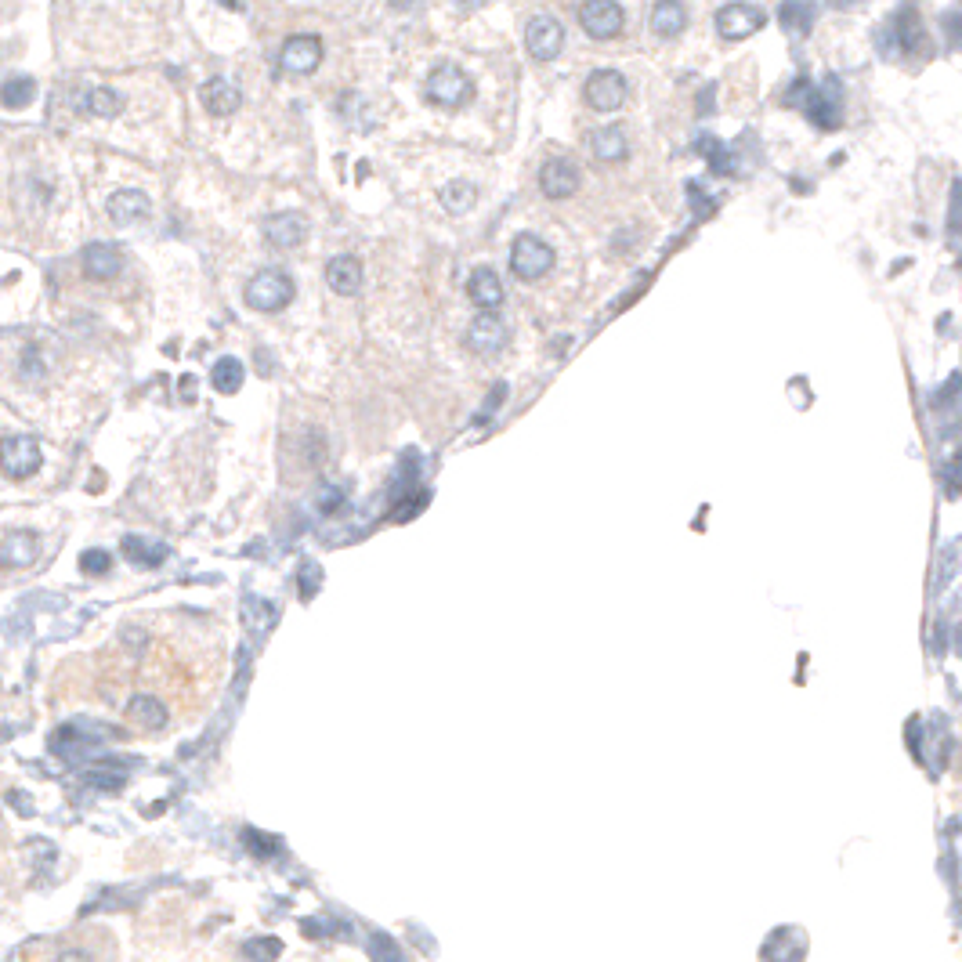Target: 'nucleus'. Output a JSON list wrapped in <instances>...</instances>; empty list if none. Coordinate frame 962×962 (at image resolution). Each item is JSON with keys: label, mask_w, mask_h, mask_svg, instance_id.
I'll return each mask as SVG.
<instances>
[{"label": "nucleus", "mask_w": 962, "mask_h": 962, "mask_svg": "<svg viewBox=\"0 0 962 962\" xmlns=\"http://www.w3.org/2000/svg\"><path fill=\"white\" fill-rule=\"evenodd\" d=\"M785 105H796V109H803L818 127L832 131V127H840V80L829 76L821 87L811 84V80H796V84L789 87V95H785Z\"/></svg>", "instance_id": "1"}, {"label": "nucleus", "mask_w": 962, "mask_h": 962, "mask_svg": "<svg viewBox=\"0 0 962 962\" xmlns=\"http://www.w3.org/2000/svg\"><path fill=\"white\" fill-rule=\"evenodd\" d=\"M243 619H246V626H250V630H261V626L272 619V604L261 601V597H246V601H243Z\"/></svg>", "instance_id": "29"}, {"label": "nucleus", "mask_w": 962, "mask_h": 962, "mask_svg": "<svg viewBox=\"0 0 962 962\" xmlns=\"http://www.w3.org/2000/svg\"><path fill=\"white\" fill-rule=\"evenodd\" d=\"M80 568L91 572V576H105V572L113 568V557H109V550H87V554L80 557Z\"/></svg>", "instance_id": "30"}, {"label": "nucleus", "mask_w": 962, "mask_h": 962, "mask_svg": "<svg viewBox=\"0 0 962 962\" xmlns=\"http://www.w3.org/2000/svg\"><path fill=\"white\" fill-rule=\"evenodd\" d=\"M37 536L33 532H8V539H4V550H0V561L8 568H22V565H33V557H37Z\"/></svg>", "instance_id": "21"}, {"label": "nucleus", "mask_w": 962, "mask_h": 962, "mask_svg": "<svg viewBox=\"0 0 962 962\" xmlns=\"http://www.w3.org/2000/svg\"><path fill=\"white\" fill-rule=\"evenodd\" d=\"M243 297L254 312H283L286 304L293 301V283L290 275L279 272V268H265V272H257L246 283Z\"/></svg>", "instance_id": "2"}, {"label": "nucleus", "mask_w": 962, "mask_h": 962, "mask_svg": "<svg viewBox=\"0 0 962 962\" xmlns=\"http://www.w3.org/2000/svg\"><path fill=\"white\" fill-rule=\"evenodd\" d=\"M123 268V257L116 246L109 243H91L84 250V272L87 279H98V283H105V279H113L116 272Z\"/></svg>", "instance_id": "16"}, {"label": "nucleus", "mask_w": 962, "mask_h": 962, "mask_svg": "<svg viewBox=\"0 0 962 962\" xmlns=\"http://www.w3.org/2000/svg\"><path fill=\"white\" fill-rule=\"evenodd\" d=\"M326 283H330V290L340 293V297H351V293L362 290V265L348 254L333 257L330 265H326Z\"/></svg>", "instance_id": "15"}, {"label": "nucleus", "mask_w": 962, "mask_h": 962, "mask_svg": "<svg viewBox=\"0 0 962 962\" xmlns=\"http://www.w3.org/2000/svg\"><path fill=\"white\" fill-rule=\"evenodd\" d=\"M944 26H948V44L962 48V11H948V15H944Z\"/></svg>", "instance_id": "35"}, {"label": "nucleus", "mask_w": 962, "mask_h": 962, "mask_svg": "<svg viewBox=\"0 0 962 962\" xmlns=\"http://www.w3.org/2000/svg\"><path fill=\"white\" fill-rule=\"evenodd\" d=\"M76 113H91V116H102V120H109V116L120 113V95L116 91H109V87H84L80 95L73 98Z\"/></svg>", "instance_id": "18"}, {"label": "nucleus", "mask_w": 962, "mask_h": 962, "mask_svg": "<svg viewBox=\"0 0 962 962\" xmlns=\"http://www.w3.org/2000/svg\"><path fill=\"white\" fill-rule=\"evenodd\" d=\"M239 87L225 76H214L207 87H203V105H207L210 116H232L239 109Z\"/></svg>", "instance_id": "17"}, {"label": "nucleus", "mask_w": 962, "mask_h": 962, "mask_svg": "<svg viewBox=\"0 0 962 962\" xmlns=\"http://www.w3.org/2000/svg\"><path fill=\"white\" fill-rule=\"evenodd\" d=\"M948 225H952V232L962 228V181H955L952 189V217H948Z\"/></svg>", "instance_id": "37"}, {"label": "nucleus", "mask_w": 962, "mask_h": 962, "mask_svg": "<svg viewBox=\"0 0 962 962\" xmlns=\"http://www.w3.org/2000/svg\"><path fill=\"white\" fill-rule=\"evenodd\" d=\"M243 377H246L243 362L232 359V355L217 359L214 369H210V384H214V391H221V395H236L239 387H243Z\"/></svg>", "instance_id": "23"}, {"label": "nucleus", "mask_w": 962, "mask_h": 962, "mask_svg": "<svg viewBox=\"0 0 962 962\" xmlns=\"http://www.w3.org/2000/svg\"><path fill=\"white\" fill-rule=\"evenodd\" d=\"M58 962H91V955H87V952H66V955H58Z\"/></svg>", "instance_id": "40"}, {"label": "nucleus", "mask_w": 962, "mask_h": 962, "mask_svg": "<svg viewBox=\"0 0 962 962\" xmlns=\"http://www.w3.org/2000/svg\"><path fill=\"white\" fill-rule=\"evenodd\" d=\"M944 478H948V489L959 492L962 489V453L955 456L952 463H948V471H944Z\"/></svg>", "instance_id": "38"}, {"label": "nucleus", "mask_w": 962, "mask_h": 962, "mask_svg": "<svg viewBox=\"0 0 962 962\" xmlns=\"http://www.w3.org/2000/svg\"><path fill=\"white\" fill-rule=\"evenodd\" d=\"M579 22L594 40H608L623 29V8L612 4V0H590L579 8Z\"/></svg>", "instance_id": "8"}, {"label": "nucleus", "mask_w": 962, "mask_h": 962, "mask_svg": "<svg viewBox=\"0 0 962 962\" xmlns=\"http://www.w3.org/2000/svg\"><path fill=\"white\" fill-rule=\"evenodd\" d=\"M145 214H149V196L138 189H123L109 199V217H113L116 225H134V221H142Z\"/></svg>", "instance_id": "19"}, {"label": "nucleus", "mask_w": 962, "mask_h": 962, "mask_svg": "<svg viewBox=\"0 0 962 962\" xmlns=\"http://www.w3.org/2000/svg\"><path fill=\"white\" fill-rule=\"evenodd\" d=\"M590 152H594L601 163H619L626 160L630 145H626V134L619 131V127H597V131L590 134Z\"/></svg>", "instance_id": "20"}, {"label": "nucleus", "mask_w": 962, "mask_h": 962, "mask_svg": "<svg viewBox=\"0 0 962 962\" xmlns=\"http://www.w3.org/2000/svg\"><path fill=\"white\" fill-rule=\"evenodd\" d=\"M246 952H250V955H261V944H257V941H250V944H246ZM275 952H279V944H275V941H268L265 955H275Z\"/></svg>", "instance_id": "39"}, {"label": "nucleus", "mask_w": 962, "mask_h": 962, "mask_svg": "<svg viewBox=\"0 0 962 962\" xmlns=\"http://www.w3.org/2000/svg\"><path fill=\"white\" fill-rule=\"evenodd\" d=\"M427 95L438 105H445V109H456V105H463L471 98V76L463 73L460 66H453V62H445V66L434 69L431 80H427Z\"/></svg>", "instance_id": "4"}, {"label": "nucleus", "mask_w": 962, "mask_h": 962, "mask_svg": "<svg viewBox=\"0 0 962 962\" xmlns=\"http://www.w3.org/2000/svg\"><path fill=\"white\" fill-rule=\"evenodd\" d=\"M778 19H782L785 29H793L796 37H803V33H811L814 8H811V4H785V8L778 11Z\"/></svg>", "instance_id": "28"}, {"label": "nucleus", "mask_w": 962, "mask_h": 962, "mask_svg": "<svg viewBox=\"0 0 962 962\" xmlns=\"http://www.w3.org/2000/svg\"><path fill=\"white\" fill-rule=\"evenodd\" d=\"M698 149H702V152H706V156H709V163H713V170H727V167H731V160H727V152L720 149V145L713 142V138H702V145H698Z\"/></svg>", "instance_id": "34"}, {"label": "nucleus", "mask_w": 962, "mask_h": 962, "mask_svg": "<svg viewBox=\"0 0 962 962\" xmlns=\"http://www.w3.org/2000/svg\"><path fill=\"white\" fill-rule=\"evenodd\" d=\"M586 102L594 105L597 113H612L619 109L626 98V80L615 69H597V73L586 76Z\"/></svg>", "instance_id": "7"}, {"label": "nucleus", "mask_w": 962, "mask_h": 962, "mask_svg": "<svg viewBox=\"0 0 962 962\" xmlns=\"http://www.w3.org/2000/svg\"><path fill=\"white\" fill-rule=\"evenodd\" d=\"M319 583H322V568L315 565V561H304L301 565V601H312Z\"/></svg>", "instance_id": "31"}, {"label": "nucleus", "mask_w": 962, "mask_h": 962, "mask_svg": "<svg viewBox=\"0 0 962 962\" xmlns=\"http://www.w3.org/2000/svg\"><path fill=\"white\" fill-rule=\"evenodd\" d=\"M959 547H962V543H948V547H944L941 572H937V590H944V586L952 583V576H955V557H959Z\"/></svg>", "instance_id": "32"}, {"label": "nucleus", "mask_w": 962, "mask_h": 962, "mask_svg": "<svg viewBox=\"0 0 962 962\" xmlns=\"http://www.w3.org/2000/svg\"><path fill=\"white\" fill-rule=\"evenodd\" d=\"M246 843H250V850H254V854H275L272 836H257L254 829H246Z\"/></svg>", "instance_id": "36"}, {"label": "nucleus", "mask_w": 962, "mask_h": 962, "mask_svg": "<svg viewBox=\"0 0 962 962\" xmlns=\"http://www.w3.org/2000/svg\"><path fill=\"white\" fill-rule=\"evenodd\" d=\"M539 189L550 199H568L579 189V170L568 160H547L539 170Z\"/></svg>", "instance_id": "12"}, {"label": "nucleus", "mask_w": 962, "mask_h": 962, "mask_svg": "<svg viewBox=\"0 0 962 962\" xmlns=\"http://www.w3.org/2000/svg\"><path fill=\"white\" fill-rule=\"evenodd\" d=\"M510 268H514L518 279L536 283V279H543L554 268V250L539 236H518L510 243Z\"/></svg>", "instance_id": "3"}, {"label": "nucleus", "mask_w": 962, "mask_h": 962, "mask_svg": "<svg viewBox=\"0 0 962 962\" xmlns=\"http://www.w3.org/2000/svg\"><path fill=\"white\" fill-rule=\"evenodd\" d=\"M525 48H529V55L539 58V62L557 58L561 48H565V29H561V22L550 19V15H536V19L529 22V29H525Z\"/></svg>", "instance_id": "6"}, {"label": "nucleus", "mask_w": 962, "mask_h": 962, "mask_svg": "<svg viewBox=\"0 0 962 962\" xmlns=\"http://www.w3.org/2000/svg\"><path fill=\"white\" fill-rule=\"evenodd\" d=\"M0 98H4L8 109H26V105L37 98V84H33L29 76H8L4 87H0Z\"/></svg>", "instance_id": "25"}, {"label": "nucleus", "mask_w": 962, "mask_h": 962, "mask_svg": "<svg viewBox=\"0 0 962 962\" xmlns=\"http://www.w3.org/2000/svg\"><path fill=\"white\" fill-rule=\"evenodd\" d=\"M344 500H348V496H344V492H340L337 485H322V489H319V500H315V507H319L322 514H333V510L344 507Z\"/></svg>", "instance_id": "33"}, {"label": "nucleus", "mask_w": 962, "mask_h": 962, "mask_svg": "<svg viewBox=\"0 0 962 962\" xmlns=\"http://www.w3.org/2000/svg\"><path fill=\"white\" fill-rule=\"evenodd\" d=\"M286 73H312L315 66L322 62V40L312 37V33H297L283 44V55H279Z\"/></svg>", "instance_id": "10"}, {"label": "nucleus", "mask_w": 962, "mask_h": 962, "mask_svg": "<svg viewBox=\"0 0 962 962\" xmlns=\"http://www.w3.org/2000/svg\"><path fill=\"white\" fill-rule=\"evenodd\" d=\"M764 19L767 15L760 8H753V4H727V8L717 11V29L724 40H742L764 26Z\"/></svg>", "instance_id": "9"}, {"label": "nucleus", "mask_w": 962, "mask_h": 962, "mask_svg": "<svg viewBox=\"0 0 962 962\" xmlns=\"http://www.w3.org/2000/svg\"><path fill=\"white\" fill-rule=\"evenodd\" d=\"M467 297H471L478 308H485V312H492V308H500L503 304V283L500 275L492 272L489 265H481L471 272V279H467Z\"/></svg>", "instance_id": "13"}, {"label": "nucleus", "mask_w": 962, "mask_h": 962, "mask_svg": "<svg viewBox=\"0 0 962 962\" xmlns=\"http://www.w3.org/2000/svg\"><path fill=\"white\" fill-rule=\"evenodd\" d=\"M438 199H442V207L449 210V214H467V210L474 207V199H478V189H474L471 181H449V185L438 192Z\"/></svg>", "instance_id": "24"}, {"label": "nucleus", "mask_w": 962, "mask_h": 962, "mask_svg": "<svg viewBox=\"0 0 962 962\" xmlns=\"http://www.w3.org/2000/svg\"><path fill=\"white\" fill-rule=\"evenodd\" d=\"M684 26H688V11H684V4H673V0L655 4V11H651V29H655L659 37H677Z\"/></svg>", "instance_id": "22"}, {"label": "nucleus", "mask_w": 962, "mask_h": 962, "mask_svg": "<svg viewBox=\"0 0 962 962\" xmlns=\"http://www.w3.org/2000/svg\"><path fill=\"white\" fill-rule=\"evenodd\" d=\"M955 648H959V655H962V626L955 630Z\"/></svg>", "instance_id": "41"}, {"label": "nucleus", "mask_w": 962, "mask_h": 962, "mask_svg": "<svg viewBox=\"0 0 962 962\" xmlns=\"http://www.w3.org/2000/svg\"><path fill=\"white\" fill-rule=\"evenodd\" d=\"M0 463H4V474L15 481L29 478V474L40 467V445L29 438V434H8L4 445H0Z\"/></svg>", "instance_id": "5"}, {"label": "nucleus", "mask_w": 962, "mask_h": 962, "mask_svg": "<svg viewBox=\"0 0 962 962\" xmlns=\"http://www.w3.org/2000/svg\"><path fill=\"white\" fill-rule=\"evenodd\" d=\"M507 340H510L507 322L496 319L492 312L478 315V319L467 326V348L481 351V355H489V351H503V348H507Z\"/></svg>", "instance_id": "11"}, {"label": "nucleus", "mask_w": 962, "mask_h": 962, "mask_svg": "<svg viewBox=\"0 0 962 962\" xmlns=\"http://www.w3.org/2000/svg\"><path fill=\"white\" fill-rule=\"evenodd\" d=\"M127 709H131V717L138 720V724H145V727H163V724H167V709H163L152 695H134Z\"/></svg>", "instance_id": "27"}, {"label": "nucleus", "mask_w": 962, "mask_h": 962, "mask_svg": "<svg viewBox=\"0 0 962 962\" xmlns=\"http://www.w3.org/2000/svg\"><path fill=\"white\" fill-rule=\"evenodd\" d=\"M123 554L138 561V565H160L167 561V547L163 543H145L142 536H123Z\"/></svg>", "instance_id": "26"}, {"label": "nucleus", "mask_w": 962, "mask_h": 962, "mask_svg": "<svg viewBox=\"0 0 962 962\" xmlns=\"http://www.w3.org/2000/svg\"><path fill=\"white\" fill-rule=\"evenodd\" d=\"M265 236L272 246L279 250H290V246H301L304 236H308V221L301 214H275L265 221Z\"/></svg>", "instance_id": "14"}]
</instances>
